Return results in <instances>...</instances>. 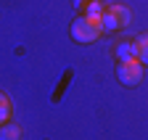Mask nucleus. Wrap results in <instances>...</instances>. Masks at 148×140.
<instances>
[{"instance_id": "obj_1", "label": "nucleus", "mask_w": 148, "mask_h": 140, "mask_svg": "<svg viewBox=\"0 0 148 140\" xmlns=\"http://www.w3.org/2000/svg\"><path fill=\"white\" fill-rule=\"evenodd\" d=\"M69 34H71V40L77 42V45H90V42H95L103 29H101V16H77V19L71 21L69 27Z\"/></svg>"}, {"instance_id": "obj_2", "label": "nucleus", "mask_w": 148, "mask_h": 140, "mask_svg": "<svg viewBox=\"0 0 148 140\" xmlns=\"http://www.w3.org/2000/svg\"><path fill=\"white\" fill-rule=\"evenodd\" d=\"M143 64L138 61V58H130V61H119L116 64V79H119V85H124V87H138L140 82H143Z\"/></svg>"}, {"instance_id": "obj_3", "label": "nucleus", "mask_w": 148, "mask_h": 140, "mask_svg": "<svg viewBox=\"0 0 148 140\" xmlns=\"http://www.w3.org/2000/svg\"><path fill=\"white\" fill-rule=\"evenodd\" d=\"M106 11L116 16V21L122 24V29L132 24V11H130L127 5H119V3H111V5H106Z\"/></svg>"}, {"instance_id": "obj_4", "label": "nucleus", "mask_w": 148, "mask_h": 140, "mask_svg": "<svg viewBox=\"0 0 148 140\" xmlns=\"http://www.w3.org/2000/svg\"><path fill=\"white\" fill-rule=\"evenodd\" d=\"M114 56H116V61H130V58H138V45H135V42H130V40H124V42H119V45H116Z\"/></svg>"}, {"instance_id": "obj_5", "label": "nucleus", "mask_w": 148, "mask_h": 140, "mask_svg": "<svg viewBox=\"0 0 148 140\" xmlns=\"http://www.w3.org/2000/svg\"><path fill=\"white\" fill-rule=\"evenodd\" d=\"M0 140H21V127H18L16 122L0 124Z\"/></svg>"}, {"instance_id": "obj_6", "label": "nucleus", "mask_w": 148, "mask_h": 140, "mask_svg": "<svg viewBox=\"0 0 148 140\" xmlns=\"http://www.w3.org/2000/svg\"><path fill=\"white\" fill-rule=\"evenodd\" d=\"M101 29H103L106 34H114V32H119V29H122V24L116 21V16H114V13L103 11V13H101Z\"/></svg>"}, {"instance_id": "obj_7", "label": "nucleus", "mask_w": 148, "mask_h": 140, "mask_svg": "<svg viewBox=\"0 0 148 140\" xmlns=\"http://www.w3.org/2000/svg\"><path fill=\"white\" fill-rule=\"evenodd\" d=\"M135 45H138V61L143 66H148V32L140 34V37L135 40Z\"/></svg>"}, {"instance_id": "obj_8", "label": "nucleus", "mask_w": 148, "mask_h": 140, "mask_svg": "<svg viewBox=\"0 0 148 140\" xmlns=\"http://www.w3.org/2000/svg\"><path fill=\"white\" fill-rule=\"evenodd\" d=\"M13 116V106H11V100L5 93H0V124H5V122H11Z\"/></svg>"}, {"instance_id": "obj_9", "label": "nucleus", "mask_w": 148, "mask_h": 140, "mask_svg": "<svg viewBox=\"0 0 148 140\" xmlns=\"http://www.w3.org/2000/svg\"><path fill=\"white\" fill-rule=\"evenodd\" d=\"M103 11H106V5L101 0H87V5H85V16H101Z\"/></svg>"}, {"instance_id": "obj_10", "label": "nucleus", "mask_w": 148, "mask_h": 140, "mask_svg": "<svg viewBox=\"0 0 148 140\" xmlns=\"http://www.w3.org/2000/svg\"><path fill=\"white\" fill-rule=\"evenodd\" d=\"M74 5H85V0H74Z\"/></svg>"}]
</instances>
